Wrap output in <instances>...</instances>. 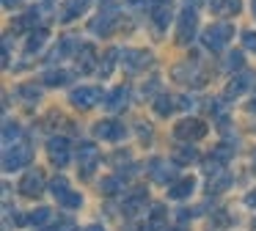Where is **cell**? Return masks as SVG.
Here are the masks:
<instances>
[{"instance_id": "obj_1", "label": "cell", "mask_w": 256, "mask_h": 231, "mask_svg": "<svg viewBox=\"0 0 256 231\" xmlns=\"http://www.w3.org/2000/svg\"><path fill=\"white\" fill-rule=\"evenodd\" d=\"M234 36V28L228 25V22H218V25H210L204 30V36H201V42H204L206 50H212V52H220L223 47L228 44V38Z\"/></svg>"}, {"instance_id": "obj_2", "label": "cell", "mask_w": 256, "mask_h": 231, "mask_svg": "<svg viewBox=\"0 0 256 231\" xmlns=\"http://www.w3.org/2000/svg\"><path fill=\"white\" fill-rule=\"evenodd\" d=\"M34 160V148L28 143H14V146H6V154H3V170H20Z\"/></svg>"}, {"instance_id": "obj_3", "label": "cell", "mask_w": 256, "mask_h": 231, "mask_svg": "<svg viewBox=\"0 0 256 231\" xmlns=\"http://www.w3.org/2000/svg\"><path fill=\"white\" fill-rule=\"evenodd\" d=\"M52 196H56V201L61 204L64 209H80V204H83V196L80 192H72L69 190V182L64 179V176H56L50 184Z\"/></svg>"}, {"instance_id": "obj_4", "label": "cell", "mask_w": 256, "mask_h": 231, "mask_svg": "<svg viewBox=\"0 0 256 231\" xmlns=\"http://www.w3.org/2000/svg\"><path fill=\"white\" fill-rule=\"evenodd\" d=\"M196 28H198V14H196L193 6H188V8L179 14V22H176V38H179V44L193 42Z\"/></svg>"}, {"instance_id": "obj_5", "label": "cell", "mask_w": 256, "mask_h": 231, "mask_svg": "<svg viewBox=\"0 0 256 231\" xmlns=\"http://www.w3.org/2000/svg\"><path fill=\"white\" fill-rule=\"evenodd\" d=\"M100 162V148L94 143H80L78 146V165H80V174L83 176H91V170L96 168Z\"/></svg>"}, {"instance_id": "obj_6", "label": "cell", "mask_w": 256, "mask_h": 231, "mask_svg": "<svg viewBox=\"0 0 256 231\" xmlns=\"http://www.w3.org/2000/svg\"><path fill=\"white\" fill-rule=\"evenodd\" d=\"M176 138L179 140H201V138L206 135V124L204 121H198V118H184V121H179L176 124Z\"/></svg>"}, {"instance_id": "obj_7", "label": "cell", "mask_w": 256, "mask_h": 231, "mask_svg": "<svg viewBox=\"0 0 256 231\" xmlns=\"http://www.w3.org/2000/svg\"><path fill=\"white\" fill-rule=\"evenodd\" d=\"M42 190H44V174H42L39 168L28 170V174H25L22 179H20V192H22V196L36 198Z\"/></svg>"}, {"instance_id": "obj_8", "label": "cell", "mask_w": 256, "mask_h": 231, "mask_svg": "<svg viewBox=\"0 0 256 231\" xmlns=\"http://www.w3.org/2000/svg\"><path fill=\"white\" fill-rule=\"evenodd\" d=\"M102 99V91L100 88H74L72 91V96H69V102L74 104V108H80V110H88V108H94L96 102Z\"/></svg>"}, {"instance_id": "obj_9", "label": "cell", "mask_w": 256, "mask_h": 231, "mask_svg": "<svg viewBox=\"0 0 256 231\" xmlns=\"http://www.w3.org/2000/svg\"><path fill=\"white\" fill-rule=\"evenodd\" d=\"M94 132H96V138H102V140L118 143V140H124V135H127V126L108 118V121H100V124L94 126Z\"/></svg>"}, {"instance_id": "obj_10", "label": "cell", "mask_w": 256, "mask_h": 231, "mask_svg": "<svg viewBox=\"0 0 256 231\" xmlns=\"http://www.w3.org/2000/svg\"><path fill=\"white\" fill-rule=\"evenodd\" d=\"M174 77H176L179 82H190V86H196V88L206 82L204 80V72H201L196 64H190V60H188V64H182V66H176V69H174Z\"/></svg>"}, {"instance_id": "obj_11", "label": "cell", "mask_w": 256, "mask_h": 231, "mask_svg": "<svg viewBox=\"0 0 256 231\" xmlns=\"http://www.w3.org/2000/svg\"><path fill=\"white\" fill-rule=\"evenodd\" d=\"M146 170H149V176L157 182V184H168V182L174 184V179H176V168L168 165V162H162V160H152Z\"/></svg>"}, {"instance_id": "obj_12", "label": "cell", "mask_w": 256, "mask_h": 231, "mask_svg": "<svg viewBox=\"0 0 256 231\" xmlns=\"http://www.w3.org/2000/svg\"><path fill=\"white\" fill-rule=\"evenodd\" d=\"M47 154H50V160L58 165V168H64V165L69 162V140L66 138H50Z\"/></svg>"}, {"instance_id": "obj_13", "label": "cell", "mask_w": 256, "mask_h": 231, "mask_svg": "<svg viewBox=\"0 0 256 231\" xmlns=\"http://www.w3.org/2000/svg\"><path fill=\"white\" fill-rule=\"evenodd\" d=\"M127 99H130V88L118 86V88H113V91L105 96V108L110 110V113H118V110L127 108Z\"/></svg>"}, {"instance_id": "obj_14", "label": "cell", "mask_w": 256, "mask_h": 231, "mask_svg": "<svg viewBox=\"0 0 256 231\" xmlns=\"http://www.w3.org/2000/svg\"><path fill=\"white\" fill-rule=\"evenodd\" d=\"M149 64H152L149 52H144V50H124V66H127V69L138 72V69H144V66H149Z\"/></svg>"}, {"instance_id": "obj_15", "label": "cell", "mask_w": 256, "mask_h": 231, "mask_svg": "<svg viewBox=\"0 0 256 231\" xmlns=\"http://www.w3.org/2000/svg\"><path fill=\"white\" fill-rule=\"evenodd\" d=\"M193 190H196V179H193V176H184V179L174 182V184L168 187V198H174V201H182V198H188Z\"/></svg>"}, {"instance_id": "obj_16", "label": "cell", "mask_w": 256, "mask_h": 231, "mask_svg": "<svg viewBox=\"0 0 256 231\" xmlns=\"http://www.w3.org/2000/svg\"><path fill=\"white\" fill-rule=\"evenodd\" d=\"M250 82H254V74H250V72H242V74H237V77H234V80L226 86V99H234V96H240L242 91H248Z\"/></svg>"}, {"instance_id": "obj_17", "label": "cell", "mask_w": 256, "mask_h": 231, "mask_svg": "<svg viewBox=\"0 0 256 231\" xmlns=\"http://www.w3.org/2000/svg\"><path fill=\"white\" fill-rule=\"evenodd\" d=\"M144 206H146V190L144 187H135V190L127 196V201H124V212L132 218V214H138Z\"/></svg>"}, {"instance_id": "obj_18", "label": "cell", "mask_w": 256, "mask_h": 231, "mask_svg": "<svg viewBox=\"0 0 256 231\" xmlns=\"http://www.w3.org/2000/svg\"><path fill=\"white\" fill-rule=\"evenodd\" d=\"M152 20H154L157 30H166L168 22H171V0H162V3H157L154 8H152Z\"/></svg>"}, {"instance_id": "obj_19", "label": "cell", "mask_w": 256, "mask_h": 231, "mask_svg": "<svg viewBox=\"0 0 256 231\" xmlns=\"http://www.w3.org/2000/svg\"><path fill=\"white\" fill-rule=\"evenodd\" d=\"M78 72H80V74H88V72H94V47H91V44H80Z\"/></svg>"}, {"instance_id": "obj_20", "label": "cell", "mask_w": 256, "mask_h": 231, "mask_svg": "<svg viewBox=\"0 0 256 231\" xmlns=\"http://www.w3.org/2000/svg\"><path fill=\"white\" fill-rule=\"evenodd\" d=\"M116 11H102L100 16H96V20H91V30L94 33H102V36H105V33H110V28H113V22H116Z\"/></svg>"}, {"instance_id": "obj_21", "label": "cell", "mask_w": 256, "mask_h": 231, "mask_svg": "<svg viewBox=\"0 0 256 231\" xmlns=\"http://www.w3.org/2000/svg\"><path fill=\"white\" fill-rule=\"evenodd\" d=\"M210 8L215 11V14L228 16V14H237V11L242 8V3H240V0H210Z\"/></svg>"}, {"instance_id": "obj_22", "label": "cell", "mask_w": 256, "mask_h": 231, "mask_svg": "<svg viewBox=\"0 0 256 231\" xmlns=\"http://www.w3.org/2000/svg\"><path fill=\"white\" fill-rule=\"evenodd\" d=\"M88 8V0H69L66 6H64V14H61V22H72L78 14H83V11Z\"/></svg>"}, {"instance_id": "obj_23", "label": "cell", "mask_w": 256, "mask_h": 231, "mask_svg": "<svg viewBox=\"0 0 256 231\" xmlns=\"http://www.w3.org/2000/svg\"><path fill=\"white\" fill-rule=\"evenodd\" d=\"M149 231H168V223H166V209L162 206H154L152 209V218H149Z\"/></svg>"}, {"instance_id": "obj_24", "label": "cell", "mask_w": 256, "mask_h": 231, "mask_svg": "<svg viewBox=\"0 0 256 231\" xmlns=\"http://www.w3.org/2000/svg\"><path fill=\"white\" fill-rule=\"evenodd\" d=\"M42 80L47 82V86H66L69 80H72V74L69 72H64V69H50V72H44V77Z\"/></svg>"}, {"instance_id": "obj_25", "label": "cell", "mask_w": 256, "mask_h": 231, "mask_svg": "<svg viewBox=\"0 0 256 231\" xmlns=\"http://www.w3.org/2000/svg\"><path fill=\"white\" fill-rule=\"evenodd\" d=\"M50 220H52V212H50L47 206H39L36 212L28 214V223H30V226H47Z\"/></svg>"}, {"instance_id": "obj_26", "label": "cell", "mask_w": 256, "mask_h": 231, "mask_svg": "<svg viewBox=\"0 0 256 231\" xmlns=\"http://www.w3.org/2000/svg\"><path fill=\"white\" fill-rule=\"evenodd\" d=\"M44 42H47V30H34V33H30V38H28V47H25V50H28V55L36 52V50H42V47H44Z\"/></svg>"}, {"instance_id": "obj_27", "label": "cell", "mask_w": 256, "mask_h": 231, "mask_svg": "<svg viewBox=\"0 0 256 231\" xmlns=\"http://www.w3.org/2000/svg\"><path fill=\"white\" fill-rule=\"evenodd\" d=\"M228 182H232V176L228 174H215V176H210V192H220V190H226L228 187Z\"/></svg>"}, {"instance_id": "obj_28", "label": "cell", "mask_w": 256, "mask_h": 231, "mask_svg": "<svg viewBox=\"0 0 256 231\" xmlns=\"http://www.w3.org/2000/svg\"><path fill=\"white\" fill-rule=\"evenodd\" d=\"M116 58H118V50H108L105 60L100 64V74H102V77H110L113 66H116Z\"/></svg>"}, {"instance_id": "obj_29", "label": "cell", "mask_w": 256, "mask_h": 231, "mask_svg": "<svg viewBox=\"0 0 256 231\" xmlns=\"http://www.w3.org/2000/svg\"><path fill=\"white\" fill-rule=\"evenodd\" d=\"M174 108H176V104H174L171 96H157V102H154V113L157 116H171Z\"/></svg>"}, {"instance_id": "obj_30", "label": "cell", "mask_w": 256, "mask_h": 231, "mask_svg": "<svg viewBox=\"0 0 256 231\" xmlns=\"http://www.w3.org/2000/svg\"><path fill=\"white\" fill-rule=\"evenodd\" d=\"M118 187H122V176H108V179H102L100 190L105 192V196H116Z\"/></svg>"}, {"instance_id": "obj_31", "label": "cell", "mask_w": 256, "mask_h": 231, "mask_svg": "<svg viewBox=\"0 0 256 231\" xmlns=\"http://www.w3.org/2000/svg\"><path fill=\"white\" fill-rule=\"evenodd\" d=\"M17 138H20V126L14 124V121H6V124H3V143H6V146H14Z\"/></svg>"}, {"instance_id": "obj_32", "label": "cell", "mask_w": 256, "mask_h": 231, "mask_svg": "<svg viewBox=\"0 0 256 231\" xmlns=\"http://www.w3.org/2000/svg\"><path fill=\"white\" fill-rule=\"evenodd\" d=\"M196 157H198V152H196L193 146H184V148H179V152L174 154V160H176V165H184V162H193Z\"/></svg>"}, {"instance_id": "obj_33", "label": "cell", "mask_w": 256, "mask_h": 231, "mask_svg": "<svg viewBox=\"0 0 256 231\" xmlns=\"http://www.w3.org/2000/svg\"><path fill=\"white\" fill-rule=\"evenodd\" d=\"M39 16H42V14H39V8H30L28 14H25L22 20L17 22V30H25V28H34L36 22H39Z\"/></svg>"}, {"instance_id": "obj_34", "label": "cell", "mask_w": 256, "mask_h": 231, "mask_svg": "<svg viewBox=\"0 0 256 231\" xmlns=\"http://www.w3.org/2000/svg\"><path fill=\"white\" fill-rule=\"evenodd\" d=\"M232 154H234V146H232V143H220V146H218L215 152H212V157L220 160V162H226V160L232 157Z\"/></svg>"}, {"instance_id": "obj_35", "label": "cell", "mask_w": 256, "mask_h": 231, "mask_svg": "<svg viewBox=\"0 0 256 231\" xmlns=\"http://www.w3.org/2000/svg\"><path fill=\"white\" fill-rule=\"evenodd\" d=\"M47 231H74V223H72V218H64L61 223H56L52 228H47Z\"/></svg>"}, {"instance_id": "obj_36", "label": "cell", "mask_w": 256, "mask_h": 231, "mask_svg": "<svg viewBox=\"0 0 256 231\" xmlns=\"http://www.w3.org/2000/svg\"><path fill=\"white\" fill-rule=\"evenodd\" d=\"M226 66L228 69H240V66H242V52H232L226 60Z\"/></svg>"}, {"instance_id": "obj_37", "label": "cell", "mask_w": 256, "mask_h": 231, "mask_svg": "<svg viewBox=\"0 0 256 231\" xmlns=\"http://www.w3.org/2000/svg\"><path fill=\"white\" fill-rule=\"evenodd\" d=\"M242 44H245L248 50H254V52H256V33H254V30L242 33Z\"/></svg>"}, {"instance_id": "obj_38", "label": "cell", "mask_w": 256, "mask_h": 231, "mask_svg": "<svg viewBox=\"0 0 256 231\" xmlns=\"http://www.w3.org/2000/svg\"><path fill=\"white\" fill-rule=\"evenodd\" d=\"M20 94H22V96H28V99H39V88H36V86H25V88H20Z\"/></svg>"}, {"instance_id": "obj_39", "label": "cell", "mask_w": 256, "mask_h": 231, "mask_svg": "<svg viewBox=\"0 0 256 231\" xmlns=\"http://www.w3.org/2000/svg\"><path fill=\"white\" fill-rule=\"evenodd\" d=\"M176 104H179L182 110H190V108H193V99H190V96H179Z\"/></svg>"}, {"instance_id": "obj_40", "label": "cell", "mask_w": 256, "mask_h": 231, "mask_svg": "<svg viewBox=\"0 0 256 231\" xmlns=\"http://www.w3.org/2000/svg\"><path fill=\"white\" fill-rule=\"evenodd\" d=\"M245 204H248V206H256V190H254V192H248V196H245Z\"/></svg>"}, {"instance_id": "obj_41", "label": "cell", "mask_w": 256, "mask_h": 231, "mask_svg": "<svg viewBox=\"0 0 256 231\" xmlns=\"http://www.w3.org/2000/svg\"><path fill=\"white\" fill-rule=\"evenodd\" d=\"M17 3H20V0H3V6H6V8H14Z\"/></svg>"}, {"instance_id": "obj_42", "label": "cell", "mask_w": 256, "mask_h": 231, "mask_svg": "<svg viewBox=\"0 0 256 231\" xmlns=\"http://www.w3.org/2000/svg\"><path fill=\"white\" fill-rule=\"evenodd\" d=\"M248 110H250V113H256V102H250V108H248Z\"/></svg>"}, {"instance_id": "obj_43", "label": "cell", "mask_w": 256, "mask_h": 231, "mask_svg": "<svg viewBox=\"0 0 256 231\" xmlns=\"http://www.w3.org/2000/svg\"><path fill=\"white\" fill-rule=\"evenodd\" d=\"M254 14H256V0H254Z\"/></svg>"}, {"instance_id": "obj_44", "label": "cell", "mask_w": 256, "mask_h": 231, "mask_svg": "<svg viewBox=\"0 0 256 231\" xmlns=\"http://www.w3.org/2000/svg\"><path fill=\"white\" fill-rule=\"evenodd\" d=\"M254 165H256V157H254Z\"/></svg>"}, {"instance_id": "obj_45", "label": "cell", "mask_w": 256, "mask_h": 231, "mask_svg": "<svg viewBox=\"0 0 256 231\" xmlns=\"http://www.w3.org/2000/svg\"><path fill=\"white\" fill-rule=\"evenodd\" d=\"M132 3H138V0H132Z\"/></svg>"}]
</instances>
